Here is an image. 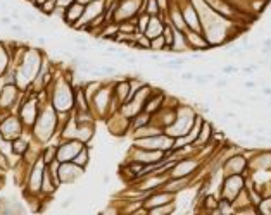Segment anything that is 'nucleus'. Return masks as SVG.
Masks as SVG:
<instances>
[{
  "mask_svg": "<svg viewBox=\"0 0 271 215\" xmlns=\"http://www.w3.org/2000/svg\"><path fill=\"white\" fill-rule=\"evenodd\" d=\"M57 129H59V115H57V110L54 108V105L49 103L47 107H41L36 122L31 127L33 136L40 143H47L57 133Z\"/></svg>",
  "mask_w": 271,
  "mask_h": 215,
  "instance_id": "nucleus-1",
  "label": "nucleus"
},
{
  "mask_svg": "<svg viewBox=\"0 0 271 215\" xmlns=\"http://www.w3.org/2000/svg\"><path fill=\"white\" fill-rule=\"evenodd\" d=\"M195 117H197V110H195V107L190 105V103H183V102H181L180 107H178L176 119H174V122L166 129V133L173 138L185 136V134L192 129L193 122H195Z\"/></svg>",
  "mask_w": 271,
  "mask_h": 215,
  "instance_id": "nucleus-2",
  "label": "nucleus"
},
{
  "mask_svg": "<svg viewBox=\"0 0 271 215\" xmlns=\"http://www.w3.org/2000/svg\"><path fill=\"white\" fill-rule=\"evenodd\" d=\"M50 103L57 112H71L74 108V91L69 81H59L54 84Z\"/></svg>",
  "mask_w": 271,
  "mask_h": 215,
  "instance_id": "nucleus-3",
  "label": "nucleus"
},
{
  "mask_svg": "<svg viewBox=\"0 0 271 215\" xmlns=\"http://www.w3.org/2000/svg\"><path fill=\"white\" fill-rule=\"evenodd\" d=\"M243 188H245V177L242 176V174L223 176V181H221V184H219L218 196L228 200V201H233V200L242 193Z\"/></svg>",
  "mask_w": 271,
  "mask_h": 215,
  "instance_id": "nucleus-4",
  "label": "nucleus"
},
{
  "mask_svg": "<svg viewBox=\"0 0 271 215\" xmlns=\"http://www.w3.org/2000/svg\"><path fill=\"white\" fill-rule=\"evenodd\" d=\"M23 131H24V124L19 115L5 114V117L0 120V138H4V139L12 141V139L19 138Z\"/></svg>",
  "mask_w": 271,
  "mask_h": 215,
  "instance_id": "nucleus-5",
  "label": "nucleus"
},
{
  "mask_svg": "<svg viewBox=\"0 0 271 215\" xmlns=\"http://www.w3.org/2000/svg\"><path fill=\"white\" fill-rule=\"evenodd\" d=\"M249 167V160L243 152L230 153L221 164V174L230 176V174H243V170Z\"/></svg>",
  "mask_w": 271,
  "mask_h": 215,
  "instance_id": "nucleus-6",
  "label": "nucleus"
},
{
  "mask_svg": "<svg viewBox=\"0 0 271 215\" xmlns=\"http://www.w3.org/2000/svg\"><path fill=\"white\" fill-rule=\"evenodd\" d=\"M85 146V143L80 139H64L57 146V160L59 162H71L80 153V150Z\"/></svg>",
  "mask_w": 271,
  "mask_h": 215,
  "instance_id": "nucleus-7",
  "label": "nucleus"
},
{
  "mask_svg": "<svg viewBox=\"0 0 271 215\" xmlns=\"http://www.w3.org/2000/svg\"><path fill=\"white\" fill-rule=\"evenodd\" d=\"M83 172H85V169L80 167L78 164H74L73 160L59 164V181L64 183V184H71V183L78 181L83 176Z\"/></svg>",
  "mask_w": 271,
  "mask_h": 215,
  "instance_id": "nucleus-8",
  "label": "nucleus"
},
{
  "mask_svg": "<svg viewBox=\"0 0 271 215\" xmlns=\"http://www.w3.org/2000/svg\"><path fill=\"white\" fill-rule=\"evenodd\" d=\"M174 200H176V195H174V193H169V191H166L164 188H161V189L152 191L150 195L142 201V206H145L147 210H150V208H154V206L164 205V203H169V201H174Z\"/></svg>",
  "mask_w": 271,
  "mask_h": 215,
  "instance_id": "nucleus-9",
  "label": "nucleus"
},
{
  "mask_svg": "<svg viewBox=\"0 0 271 215\" xmlns=\"http://www.w3.org/2000/svg\"><path fill=\"white\" fill-rule=\"evenodd\" d=\"M185 35H187V41H188L190 52H206V50H211L212 48L211 45H209V41L206 40L204 33L188 30Z\"/></svg>",
  "mask_w": 271,
  "mask_h": 215,
  "instance_id": "nucleus-10",
  "label": "nucleus"
},
{
  "mask_svg": "<svg viewBox=\"0 0 271 215\" xmlns=\"http://www.w3.org/2000/svg\"><path fill=\"white\" fill-rule=\"evenodd\" d=\"M168 21L171 22V26L174 28V30L178 31H188V28H187V22H185V19H183V14H181V9L180 5L173 0L169 5V9H168Z\"/></svg>",
  "mask_w": 271,
  "mask_h": 215,
  "instance_id": "nucleus-11",
  "label": "nucleus"
},
{
  "mask_svg": "<svg viewBox=\"0 0 271 215\" xmlns=\"http://www.w3.org/2000/svg\"><path fill=\"white\" fill-rule=\"evenodd\" d=\"M212 134H214V124H212L211 120H204L201 131H199V136H197V139L193 141L192 146L202 148V146L211 145V143H212Z\"/></svg>",
  "mask_w": 271,
  "mask_h": 215,
  "instance_id": "nucleus-12",
  "label": "nucleus"
},
{
  "mask_svg": "<svg viewBox=\"0 0 271 215\" xmlns=\"http://www.w3.org/2000/svg\"><path fill=\"white\" fill-rule=\"evenodd\" d=\"M83 10H85V5H83V4H80V2L76 0L74 4H71L69 7H66L64 22L74 28V24H76V22L81 19V16H83Z\"/></svg>",
  "mask_w": 271,
  "mask_h": 215,
  "instance_id": "nucleus-13",
  "label": "nucleus"
},
{
  "mask_svg": "<svg viewBox=\"0 0 271 215\" xmlns=\"http://www.w3.org/2000/svg\"><path fill=\"white\" fill-rule=\"evenodd\" d=\"M164 21L159 17V16H150V21H149V26H147V30H145V33L143 35H147L149 38H155V36H161L162 31H164Z\"/></svg>",
  "mask_w": 271,
  "mask_h": 215,
  "instance_id": "nucleus-14",
  "label": "nucleus"
},
{
  "mask_svg": "<svg viewBox=\"0 0 271 215\" xmlns=\"http://www.w3.org/2000/svg\"><path fill=\"white\" fill-rule=\"evenodd\" d=\"M176 212V200L169 201V203H164V205L154 206L149 210V215H173Z\"/></svg>",
  "mask_w": 271,
  "mask_h": 215,
  "instance_id": "nucleus-15",
  "label": "nucleus"
},
{
  "mask_svg": "<svg viewBox=\"0 0 271 215\" xmlns=\"http://www.w3.org/2000/svg\"><path fill=\"white\" fill-rule=\"evenodd\" d=\"M30 141L28 139H24L23 136L16 138V139H12V153L17 157H23L26 152H28V148H30Z\"/></svg>",
  "mask_w": 271,
  "mask_h": 215,
  "instance_id": "nucleus-16",
  "label": "nucleus"
},
{
  "mask_svg": "<svg viewBox=\"0 0 271 215\" xmlns=\"http://www.w3.org/2000/svg\"><path fill=\"white\" fill-rule=\"evenodd\" d=\"M9 62H10V52L4 43H0V78L9 71Z\"/></svg>",
  "mask_w": 271,
  "mask_h": 215,
  "instance_id": "nucleus-17",
  "label": "nucleus"
},
{
  "mask_svg": "<svg viewBox=\"0 0 271 215\" xmlns=\"http://www.w3.org/2000/svg\"><path fill=\"white\" fill-rule=\"evenodd\" d=\"M133 50H140V52H150V38L143 33H137L135 36V47Z\"/></svg>",
  "mask_w": 271,
  "mask_h": 215,
  "instance_id": "nucleus-18",
  "label": "nucleus"
},
{
  "mask_svg": "<svg viewBox=\"0 0 271 215\" xmlns=\"http://www.w3.org/2000/svg\"><path fill=\"white\" fill-rule=\"evenodd\" d=\"M88 160H90V153H88V148H86V145L80 150V153L73 158V162L74 164H78L80 167H83V169H86V165H88Z\"/></svg>",
  "mask_w": 271,
  "mask_h": 215,
  "instance_id": "nucleus-19",
  "label": "nucleus"
},
{
  "mask_svg": "<svg viewBox=\"0 0 271 215\" xmlns=\"http://www.w3.org/2000/svg\"><path fill=\"white\" fill-rule=\"evenodd\" d=\"M168 50V45H166V40H164V36H155V38L150 40V52H166Z\"/></svg>",
  "mask_w": 271,
  "mask_h": 215,
  "instance_id": "nucleus-20",
  "label": "nucleus"
},
{
  "mask_svg": "<svg viewBox=\"0 0 271 215\" xmlns=\"http://www.w3.org/2000/svg\"><path fill=\"white\" fill-rule=\"evenodd\" d=\"M149 21H150V16L149 14H138L137 16V33H145L147 26H149Z\"/></svg>",
  "mask_w": 271,
  "mask_h": 215,
  "instance_id": "nucleus-21",
  "label": "nucleus"
},
{
  "mask_svg": "<svg viewBox=\"0 0 271 215\" xmlns=\"http://www.w3.org/2000/svg\"><path fill=\"white\" fill-rule=\"evenodd\" d=\"M259 215H271V196H264L257 205Z\"/></svg>",
  "mask_w": 271,
  "mask_h": 215,
  "instance_id": "nucleus-22",
  "label": "nucleus"
},
{
  "mask_svg": "<svg viewBox=\"0 0 271 215\" xmlns=\"http://www.w3.org/2000/svg\"><path fill=\"white\" fill-rule=\"evenodd\" d=\"M55 9H57V0H47V2L40 7V12H43L45 16L52 17V14H54Z\"/></svg>",
  "mask_w": 271,
  "mask_h": 215,
  "instance_id": "nucleus-23",
  "label": "nucleus"
},
{
  "mask_svg": "<svg viewBox=\"0 0 271 215\" xmlns=\"http://www.w3.org/2000/svg\"><path fill=\"white\" fill-rule=\"evenodd\" d=\"M240 69H238V66H235V64H226V66H223L221 67V72L225 74V76H231V74H237Z\"/></svg>",
  "mask_w": 271,
  "mask_h": 215,
  "instance_id": "nucleus-24",
  "label": "nucleus"
},
{
  "mask_svg": "<svg viewBox=\"0 0 271 215\" xmlns=\"http://www.w3.org/2000/svg\"><path fill=\"white\" fill-rule=\"evenodd\" d=\"M259 69V64H251V66H243L242 67V74H245V76H252L256 71Z\"/></svg>",
  "mask_w": 271,
  "mask_h": 215,
  "instance_id": "nucleus-25",
  "label": "nucleus"
},
{
  "mask_svg": "<svg viewBox=\"0 0 271 215\" xmlns=\"http://www.w3.org/2000/svg\"><path fill=\"white\" fill-rule=\"evenodd\" d=\"M10 30L14 31V33H17V35H21V36H24V38L28 36L26 31H24V28H23L21 24H10Z\"/></svg>",
  "mask_w": 271,
  "mask_h": 215,
  "instance_id": "nucleus-26",
  "label": "nucleus"
},
{
  "mask_svg": "<svg viewBox=\"0 0 271 215\" xmlns=\"http://www.w3.org/2000/svg\"><path fill=\"white\" fill-rule=\"evenodd\" d=\"M23 17H24L26 22H36V16H35L33 12H30V10H26V12L23 14Z\"/></svg>",
  "mask_w": 271,
  "mask_h": 215,
  "instance_id": "nucleus-27",
  "label": "nucleus"
},
{
  "mask_svg": "<svg viewBox=\"0 0 271 215\" xmlns=\"http://www.w3.org/2000/svg\"><path fill=\"white\" fill-rule=\"evenodd\" d=\"M228 86V79L225 78V79H216V88L218 89H225Z\"/></svg>",
  "mask_w": 271,
  "mask_h": 215,
  "instance_id": "nucleus-28",
  "label": "nucleus"
},
{
  "mask_svg": "<svg viewBox=\"0 0 271 215\" xmlns=\"http://www.w3.org/2000/svg\"><path fill=\"white\" fill-rule=\"evenodd\" d=\"M256 86H257V83L252 81V79H249V81L243 83V88H245V89H256Z\"/></svg>",
  "mask_w": 271,
  "mask_h": 215,
  "instance_id": "nucleus-29",
  "label": "nucleus"
},
{
  "mask_svg": "<svg viewBox=\"0 0 271 215\" xmlns=\"http://www.w3.org/2000/svg\"><path fill=\"white\" fill-rule=\"evenodd\" d=\"M74 2H76V0H57V5L66 9V7H69L71 4H74Z\"/></svg>",
  "mask_w": 271,
  "mask_h": 215,
  "instance_id": "nucleus-30",
  "label": "nucleus"
},
{
  "mask_svg": "<svg viewBox=\"0 0 271 215\" xmlns=\"http://www.w3.org/2000/svg\"><path fill=\"white\" fill-rule=\"evenodd\" d=\"M233 127H235V131H238V133H242V131L245 129V122H242V120H237V122L233 124Z\"/></svg>",
  "mask_w": 271,
  "mask_h": 215,
  "instance_id": "nucleus-31",
  "label": "nucleus"
},
{
  "mask_svg": "<svg viewBox=\"0 0 271 215\" xmlns=\"http://www.w3.org/2000/svg\"><path fill=\"white\" fill-rule=\"evenodd\" d=\"M30 2H31V5H33V7H36V9L40 10V7L45 4V2H47V0H30Z\"/></svg>",
  "mask_w": 271,
  "mask_h": 215,
  "instance_id": "nucleus-32",
  "label": "nucleus"
},
{
  "mask_svg": "<svg viewBox=\"0 0 271 215\" xmlns=\"http://www.w3.org/2000/svg\"><path fill=\"white\" fill-rule=\"evenodd\" d=\"M124 60H126L128 64H133V66H135V64H138V59H137V57H133V55H130V53L124 57Z\"/></svg>",
  "mask_w": 271,
  "mask_h": 215,
  "instance_id": "nucleus-33",
  "label": "nucleus"
},
{
  "mask_svg": "<svg viewBox=\"0 0 271 215\" xmlns=\"http://www.w3.org/2000/svg\"><path fill=\"white\" fill-rule=\"evenodd\" d=\"M247 102H249V103H259V102H261V97L251 95V97H247Z\"/></svg>",
  "mask_w": 271,
  "mask_h": 215,
  "instance_id": "nucleus-34",
  "label": "nucleus"
},
{
  "mask_svg": "<svg viewBox=\"0 0 271 215\" xmlns=\"http://www.w3.org/2000/svg\"><path fill=\"white\" fill-rule=\"evenodd\" d=\"M193 78H195V74H192V72H183L181 74V79H185V81H193Z\"/></svg>",
  "mask_w": 271,
  "mask_h": 215,
  "instance_id": "nucleus-35",
  "label": "nucleus"
},
{
  "mask_svg": "<svg viewBox=\"0 0 271 215\" xmlns=\"http://www.w3.org/2000/svg\"><path fill=\"white\" fill-rule=\"evenodd\" d=\"M223 117L225 119H237L238 115H237L235 112H230V110H228V112H223Z\"/></svg>",
  "mask_w": 271,
  "mask_h": 215,
  "instance_id": "nucleus-36",
  "label": "nucleus"
},
{
  "mask_svg": "<svg viewBox=\"0 0 271 215\" xmlns=\"http://www.w3.org/2000/svg\"><path fill=\"white\" fill-rule=\"evenodd\" d=\"M261 47H264V48H271V36L270 38H264L261 41Z\"/></svg>",
  "mask_w": 271,
  "mask_h": 215,
  "instance_id": "nucleus-37",
  "label": "nucleus"
},
{
  "mask_svg": "<svg viewBox=\"0 0 271 215\" xmlns=\"http://www.w3.org/2000/svg\"><path fill=\"white\" fill-rule=\"evenodd\" d=\"M262 95H268V97H271V88L270 86H262Z\"/></svg>",
  "mask_w": 271,
  "mask_h": 215,
  "instance_id": "nucleus-38",
  "label": "nucleus"
},
{
  "mask_svg": "<svg viewBox=\"0 0 271 215\" xmlns=\"http://www.w3.org/2000/svg\"><path fill=\"white\" fill-rule=\"evenodd\" d=\"M0 22H2V24H12V17H2Z\"/></svg>",
  "mask_w": 271,
  "mask_h": 215,
  "instance_id": "nucleus-39",
  "label": "nucleus"
},
{
  "mask_svg": "<svg viewBox=\"0 0 271 215\" xmlns=\"http://www.w3.org/2000/svg\"><path fill=\"white\" fill-rule=\"evenodd\" d=\"M80 4H83V5H86V4H90V2H93V0H78Z\"/></svg>",
  "mask_w": 271,
  "mask_h": 215,
  "instance_id": "nucleus-40",
  "label": "nucleus"
},
{
  "mask_svg": "<svg viewBox=\"0 0 271 215\" xmlns=\"http://www.w3.org/2000/svg\"><path fill=\"white\" fill-rule=\"evenodd\" d=\"M270 69H271V64H270Z\"/></svg>",
  "mask_w": 271,
  "mask_h": 215,
  "instance_id": "nucleus-41",
  "label": "nucleus"
}]
</instances>
